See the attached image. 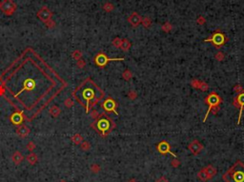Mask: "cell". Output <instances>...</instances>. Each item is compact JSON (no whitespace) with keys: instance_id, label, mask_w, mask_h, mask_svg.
Wrapping results in <instances>:
<instances>
[{"instance_id":"cell-1","label":"cell","mask_w":244,"mask_h":182,"mask_svg":"<svg viewBox=\"0 0 244 182\" xmlns=\"http://www.w3.org/2000/svg\"><path fill=\"white\" fill-rule=\"evenodd\" d=\"M222 179L226 182H244V164L238 161L222 176Z\"/></svg>"},{"instance_id":"cell-2","label":"cell","mask_w":244,"mask_h":182,"mask_svg":"<svg viewBox=\"0 0 244 182\" xmlns=\"http://www.w3.org/2000/svg\"><path fill=\"white\" fill-rule=\"evenodd\" d=\"M204 41L205 42H212L216 48H220L222 45L225 44V42H226V36H225L221 32L216 31V33H214V35L211 37L205 39Z\"/></svg>"},{"instance_id":"cell-3","label":"cell","mask_w":244,"mask_h":182,"mask_svg":"<svg viewBox=\"0 0 244 182\" xmlns=\"http://www.w3.org/2000/svg\"><path fill=\"white\" fill-rule=\"evenodd\" d=\"M206 103H207L209 105V110L207 111V113H206V115L204 117V119H203V122H205L206 119H207V117L209 115V113H210V111H211V109L213 107H216V106H218L219 103L221 102V98L219 97V96L217 93H210L209 96H207V98H206Z\"/></svg>"},{"instance_id":"cell-4","label":"cell","mask_w":244,"mask_h":182,"mask_svg":"<svg viewBox=\"0 0 244 182\" xmlns=\"http://www.w3.org/2000/svg\"><path fill=\"white\" fill-rule=\"evenodd\" d=\"M0 9L4 13L8 14V16H11L16 10V5L13 2V0H4L1 3Z\"/></svg>"},{"instance_id":"cell-5","label":"cell","mask_w":244,"mask_h":182,"mask_svg":"<svg viewBox=\"0 0 244 182\" xmlns=\"http://www.w3.org/2000/svg\"><path fill=\"white\" fill-rule=\"evenodd\" d=\"M123 59L124 58H122V57L121 58H109V57H107L104 54L100 52V54H98L96 56H95L94 62L99 67H104V66H106V64L109 61H113V60H123Z\"/></svg>"},{"instance_id":"cell-6","label":"cell","mask_w":244,"mask_h":182,"mask_svg":"<svg viewBox=\"0 0 244 182\" xmlns=\"http://www.w3.org/2000/svg\"><path fill=\"white\" fill-rule=\"evenodd\" d=\"M156 149L159 152L160 154H170L173 155L174 157H177V154H174V153H172L171 151V146L170 144L168 143L167 141H161L157 144V146H156Z\"/></svg>"},{"instance_id":"cell-7","label":"cell","mask_w":244,"mask_h":182,"mask_svg":"<svg viewBox=\"0 0 244 182\" xmlns=\"http://www.w3.org/2000/svg\"><path fill=\"white\" fill-rule=\"evenodd\" d=\"M96 127H97V129H98V131L102 132L103 135H106V132H108V131L110 130V128H111V123H110L109 119H107V118H101V119H99V120L97 121Z\"/></svg>"},{"instance_id":"cell-8","label":"cell","mask_w":244,"mask_h":182,"mask_svg":"<svg viewBox=\"0 0 244 182\" xmlns=\"http://www.w3.org/2000/svg\"><path fill=\"white\" fill-rule=\"evenodd\" d=\"M188 149L190 150V152L192 154H198L202 150H203V145H202L198 140H193V141L189 144Z\"/></svg>"},{"instance_id":"cell-9","label":"cell","mask_w":244,"mask_h":182,"mask_svg":"<svg viewBox=\"0 0 244 182\" xmlns=\"http://www.w3.org/2000/svg\"><path fill=\"white\" fill-rule=\"evenodd\" d=\"M102 107L104 108V110L107 112H114L116 115H118L116 112V103L113 99H112V98H108V99H106L104 102H103Z\"/></svg>"},{"instance_id":"cell-10","label":"cell","mask_w":244,"mask_h":182,"mask_svg":"<svg viewBox=\"0 0 244 182\" xmlns=\"http://www.w3.org/2000/svg\"><path fill=\"white\" fill-rule=\"evenodd\" d=\"M82 96H83V98L87 101V104H86V112L88 113V111H89V102L91 100H93L94 99V91L93 89H91V88H86L85 90L83 91V93H82Z\"/></svg>"},{"instance_id":"cell-11","label":"cell","mask_w":244,"mask_h":182,"mask_svg":"<svg viewBox=\"0 0 244 182\" xmlns=\"http://www.w3.org/2000/svg\"><path fill=\"white\" fill-rule=\"evenodd\" d=\"M141 20H142V17L135 12H133L131 16L128 17V22L133 28H136L137 26H139L141 24Z\"/></svg>"},{"instance_id":"cell-12","label":"cell","mask_w":244,"mask_h":182,"mask_svg":"<svg viewBox=\"0 0 244 182\" xmlns=\"http://www.w3.org/2000/svg\"><path fill=\"white\" fill-rule=\"evenodd\" d=\"M37 16L39 17L42 21L46 22L47 20L51 19L52 16V12H51V11H50L48 8H46V7H43V8H41L39 11H38Z\"/></svg>"},{"instance_id":"cell-13","label":"cell","mask_w":244,"mask_h":182,"mask_svg":"<svg viewBox=\"0 0 244 182\" xmlns=\"http://www.w3.org/2000/svg\"><path fill=\"white\" fill-rule=\"evenodd\" d=\"M235 100L236 101V103H238V108H240V111H239V115H238V124L240 123V118H241V115H242V112L244 110V92L240 93L238 97L235 98Z\"/></svg>"},{"instance_id":"cell-14","label":"cell","mask_w":244,"mask_h":182,"mask_svg":"<svg viewBox=\"0 0 244 182\" xmlns=\"http://www.w3.org/2000/svg\"><path fill=\"white\" fill-rule=\"evenodd\" d=\"M23 159H24V157H23L22 154L18 151L14 152V153L13 154V155H11V160H13V164H15V165L20 164V163L23 161Z\"/></svg>"},{"instance_id":"cell-15","label":"cell","mask_w":244,"mask_h":182,"mask_svg":"<svg viewBox=\"0 0 244 182\" xmlns=\"http://www.w3.org/2000/svg\"><path fill=\"white\" fill-rule=\"evenodd\" d=\"M34 87H35V82H34L33 79L28 78V79H26L25 80L24 85H23V89L21 90V92H23V91H30V90H33ZM21 92H19V93H20Z\"/></svg>"},{"instance_id":"cell-16","label":"cell","mask_w":244,"mask_h":182,"mask_svg":"<svg viewBox=\"0 0 244 182\" xmlns=\"http://www.w3.org/2000/svg\"><path fill=\"white\" fill-rule=\"evenodd\" d=\"M11 121L14 125H19L23 122V115L20 113H14L11 116Z\"/></svg>"},{"instance_id":"cell-17","label":"cell","mask_w":244,"mask_h":182,"mask_svg":"<svg viewBox=\"0 0 244 182\" xmlns=\"http://www.w3.org/2000/svg\"><path fill=\"white\" fill-rule=\"evenodd\" d=\"M16 134H17V135L19 136V137L25 138V137H27V136H28V135L30 134V130H29L28 127H26V126H21V127H19V128L17 129Z\"/></svg>"},{"instance_id":"cell-18","label":"cell","mask_w":244,"mask_h":182,"mask_svg":"<svg viewBox=\"0 0 244 182\" xmlns=\"http://www.w3.org/2000/svg\"><path fill=\"white\" fill-rule=\"evenodd\" d=\"M204 170H205L206 174H207L209 179H211V178H213L216 174V168L213 165L206 166L205 168H204Z\"/></svg>"},{"instance_id":"cell-19","label":"cell","mask_w":244,"mask_h":182,"mask_svg":"<svg viewBox=\"0 0 244 182\" xmlns=\"http://www.w3.org/2000/svg\"><path fill=\"white\" fill-rule=\"evenodd\" d=\"M26 160L28 161L29 164H30V165H34V164H35V163L37 162L38 158H37V155H36L35 154L30 153V154H29L28 155H27Z\"/></svg>"},{"instance_id":"cell-20","label":"cell","mask_w":244,"mask_h":182,"mask_svg":"<svg viewBox=\"0 0 244 182\" xmlns=\"http://www.w3.org/2000/svg\"><path fill=\"white\" fill-rule=\"evenodd\" d=\"M131 46H132V44L128 39H122V43H121V47H120L122 51L128 52L130 50V48H131Z\"/></svg>"},{"instance_id":"cell-21","label":"cell","mask_w":244,"mask_h":182,"mask_svg":"<svg viewBox=\"0 0 244 182\" xmlns=\"http://www.w3.org/2000/svg\"><path fill=\"white\" fill-rule=\"evenodd\" d=\"M197 177L199 178V179H200L201 181H203V182L207 181V180L209 179V177H208V176H207V174H206L204 168L201 169V170L199 171V172L197 173Z\"/></svg>"},{"instance_id":"cell-22","label":"cell","mask_w":244,"mask_h":182,"mask_svg":"<svg viewBox=\"0 0 244 182\" xmlns=\"http://www.w3.org/2000/svg\"><path fill=\"white\" fill-rule=\"evenodd\" d=\"M72 140L74 144H76V145H80V144L83 142V137H82L81 135L76 134L72 137Z\"/></svg>"},{"instance_id":"cell-23","label":"cell","mask_w":244,"mask_h":182,"mask_svg":"<svg viewBox=\"0 0 244 182\" xmlns=\"http://www.w3.org/2000/svg\"><path fill=\"white\" fill-rule=\"evenodd\" d=\"M49 112L53 117H57L60 115V109L57 107V106H52V107H51Z\"/></svg>"},{"instance_id":"cell-24","label":"cell","mask_w":244,"mask_h":182,"mask_svg":"<svg viewBox=\"0 0 244 182\" xmlns=\"http://www.w3.org/2000/svg\"><path fill=\"white\" fill-rule=\"evenodd\" d=\"M141 24H142L143 26L146 29H149L152 26V20H151V18H149L148 16H145L142 18V20H141Z\"/></svg>"},{"instance_id":"cell-25","label":"cell","mask_w":244,"mask_h":182,"mask_svg":"<svg viewBox=\"0 0 244 182\" xmlns=\"http://www.w3.org/2000/svg\"><path fill=\"white\" fill-rule=\"evenodd\" d=\"M161 30L165 33H170L172 30H173V26H172L170 22H165V23L161 26Z\"/></svg>"},{"instance_id":"cell-26","label":"cell","mask_w":244,"mask_h":182,"mask_svg":"<svg viewBox=\"0 0 244 182\" xmlns=\"http://www.w3.org/2000/svg\"><path fill=\"white\" fill-rule=\"evenodd\" d=\"M103 10L105 11V12H107V13H110V12H112V11H113L114 10V6L112 4V3H110V2H107V3H105L104 5H103Z\"/></svg>"},{"instance_id":"cell-27","label":"cell","mask_w":244,"mask_h":182,"mask_svg":"<svg viewBox=\"0 0 244 182\" xmlns=\"http://www.w3.org/2000/svg\"><path fill=\"white\" fill-rule=\"evenodd\" d=\"M122 76H123V78L125 79V80L128 81L133 77V73L130 70H126V71H124V73L122 74Z\"/></svg>"},{"instance_id":"cell-28","label":"cell","mask_w":244,"mask_h":182,"mask_svg":"<svg viewBox=\"0 0 244 182\" xmlns=\"http://www.w3.org/2000/svg\"><path fill=\"white\" fill-rule=\"evenodd\" d=\"M121 43H122V39L119 38V37H116V38H113V40L112 41V44L116 48H120Z\"/></svg>"},{"instance_id":"cell-29","label":"cell","mask_w":244,"mask_h":182,"mask_svg":"<svg viewBox=\"0 0 244 182\" xmlns=\"http://www.w3.org/2000/svg\"><path fill=\"white\" fill-rule=\"evenodd\" d=\"M80 148H81L83 151H89L91 149V144L87 141H83L81 144H80Z\"/></svg>"},{"instance_id":"cell-30","label":"cell","mask_w":244,"mask_h":182,"mask_svg":"<svg viewBox=\"0 0 244 182\" xmlns=\"http://www.w3.org/2000/svg\"><path fill=\"white\" fill-rule=\"evenodd\" d=\"M100 166L97 165V164H93L91 166V172L94 173V174H97L100 172Z\"/></svg>"},{"instance_id":"cell-31","label":"cell","mask_w":244,"mask_h":182,"mask_svg":"<svg viewBox=\"0 0 244 182\" xmlns=\"http://www.w3.org/2000/svg\"><path fill=\"white\" fill-rule=\"evenodd\" d=\"M81 56H82V54H81V52L80 51H74V52H72V58L75 59L76 61L81 58Z\"/></svg>"},{"instance_id":"cell-32","label":"cell","mask_w":244,"mask_h":182,"mask_svg":"<svg viewBox=\"0 0 244 182\" xmlns=\"http://www.w3.org/2000/svg\"><path fill=\"white\" fill-rule=\"evenodd\" d=\"M225 57V55L223 52H216V55H215V58L217 60V61H222V60L224 59Z\"/></svg>"},{"instance_id":"cell-33","label":"cell","mask_w":244,"mask_h":182,"mask_svg":"<svg viewBox=\"0 0 244 182\" xmlns=\"http://www.w3.org/2000/svg\"><path fill=\"white\" fill-rule=\"evenodd\" d=\"M35 144H34L33 141H30L29 143H28V145H27V149H28V151L29 152H30V153H33V151L35 149Z\"/></svg>"},{"instance_id":"cell-34","label":"cell","mask_w":244,"mask_h":182,"mask_svg":"<svg viewBox=\"0 0 244 182\" xmlns=\"http://www.w3.org/2000/svg\"><path fill=\"white\" fill-rule=\"evenodd\" d=\"M128 97L130 98L131 100H135V98L137 97V94L135 91H130L129 93H128Z\"/></svg>"},{"instance_id":"cell-35","label":"cell","mask_w":244,"mask_h":182,"mask_svg":"<svg viewBox=\"0 0 244 182\" xmlns=\"http://www.w3.org/2000/svg\"><path fill=\"white\" fill-rule=\"evenodd\" d=\"M196 23H197L198 25H204V24L206 23V19H205V17H204V16H198V17H197V19H196Z\"/></svg>"},{"instance_id":"cell-36","label":"cell","mask_w":244,"mask_h":182,"mask_svg":"<svg viewBox=\"0 0 244 182\" xmlns=\"http://www.w3.org/2000/svg\"><path fill=\"white\" fill-rule=\"evenodd\" d=\"M64 104L67 108H71V107H72V105H74V101H72L71 98H68V99L65 100Z\"/></svg>"},{"instance_id":"cell-37","label":"cell","mask_w":244,"mask_h":182,"mask_svg":"<svg viewBox=\"0 0 244 182\" xmlns=\"http://www.w3.org/2000/svg\"><path fill=\"white\" fill-rule=\"evenodd\" d=\"M45 24H46V26H47V27H48V28H50V29H51V28H53V27H55V22H53L52 19H49V20H47V21L45 22Z\"/></svg>"},{"instance_id":"cell-38","label":"cell","mask_w":244,"mask_h":182,"mask_svg":"<svg viewBox=\"0 0 244 182\" xmlns=\"http://www.w3.org/2000/svg\"><path fill=\"white\" fill-rule=\"evenodd\" d=\"M198 89L201 90V91H207L208 90V84H207V83H205V82H200L199 88H198Z\"/></svg>"},{"instance_id":"cell-39","label":"cell","mask_w":244,"mask_h":182,"mask_svg":"<svg viewBox=\"0 0 244 182\" xmlns=\"http://www.w3.org/2000/svg\"><path fill=\"white\" fill-rule=\"evenodd\" d=\"M200 82H201V81L197 80V79H194V80H193V81H192V86L194 87V88H196V89H198V88H199V84H200Z\"/></svg>"},{"instance_id":"cell-40","label":"cell","mask_w":244,"mask_h":182,"mask_svg":"<svg viewBox=\"0 0 244 182\" xmlns=\"http://www.w3.org/2000/svg\"><path fill=\"white\" fill-rule=\"evenodd\" d=\"M171 165H172V167H174V168H177V167L180 165V162H179V160H177V159H174V160L171 162Z\"/></svg>"},{"instance_id":"cell-41","label":"cell","mask_w":244,"mask_h":182,"mask_svg":"<svg viewBox=\"0 0 244 182\" xmlns=\"http://www.w3.org/2000/svg\"><path fill=\"white\" fill-rule=\"evenodd\" d=\"M234 91H235V93H240L243 92V89H242V87L240 86V85H235V86L234 87Z\"/></svg>"},{"instance_id":"cell-42","label":"cell","mask_w":244,"mask_h":182,"mask_svg":"<svg viewBox=\"0 0 244 182\" xmlns=\"http://www.w3.org/2000/svg\"><path fill=\"white\" fill-rule=\"evenodd\" d=\"M77 67L80 68V69H82V68L85 67V61L82 59H79L77 60Z\"/></svg>"},{"instance_id":"cell-43","label":"cell","mask_w":244,"mask_h":182,"mask_svg":"<svg viewBox=\"0 0 244 182\" xmlns=\"http://www.w3.org/2000/svg\"><path fill=\"white\" fill-rule=\"evenodd\" d=\"M155 182H169V180H168L165 176H161L160 178H158L157 180H155Z\"/></svg>"},{"instance_id":"cell-44","label":"cell","mask_w":244,"mask_h":182,"mask_svg":"<svg viewBox=\"0 0 244 182\" xmlns=\"http://www.w3.org/2000/svg\"><path fill=\"white\" fill-rule=\"evenodd\" d=\"M91 116L93 117V118H96V117L98 116V112L95 111V110H94V111L92 112V113H91Z\"/></svg>"},{"instance_id":"cell-45","label":"cell","mask_w":244,"mask_h":182,"mask_svg":"<svg viewBox=\"0 0 244 182\" xmlns=\"http://www.w3.org/2000/svg\"><path fill=\"white\" fill-rule=\"evenodd\" d=\"M218 110H219V109H218V106H216V107H213V108L211 109V111L213 112L214 115H216V113L217 112H218Z\"/></svg>"},{"instance_id":"cell-46","label":"cell","mask_w":244,"mask_h":182,"mask_svg":"<svg viewBox=\"0 0 244 182\" xmlns=\"http://www.w3.org/2000/svg\"><path fill=\"white\" fill-rule=\"evenodd\" d=\"M128 182H136V180H135V179H130Z\"/></svg>"},{"instance_id":"cell-47","label":"cell","mask_w":244,"mask_h":182,"mask_svg":"<svg viewBox=\"0 0 244 182\" xmlns=\"http://www.w3.org/2000/svg\"><path fill=\"white\" fill-rule=\"evenodd\" d=\"M59 182H67V181H66V180H64V179H63V180H60Z\"/></svg>"},{"instance_id":"cell-48","label":"cell","mask_w":244,"mask_h":182,"mask_svg":"<svg viewBox=\"0 0 244 182\" xmlns=\"http://www.w3.org/2000/svg\"><path fill=\"white\" fill-rule=\"evenodd\" d=\"M0 7H1V2H0Z\"/></svg>"}]
</instances>
